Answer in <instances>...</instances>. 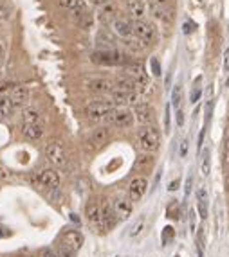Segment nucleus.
Returning <instances> with one entry per match:
<instances>
[{
    "mask_svg": "<svg viewBox=\"0 0 229 257\" xmlns=\"http://www.w3.org/2000/svg\"><path fill=\"white\" fill-rule=\"evenodd\" d=\"M90 61L96 65H103V67H119V65L132 63V59H130L128 56L115 49L96 50V52L90 54Z\"/></svg>",
    "mask_w": 229,
    "mask_h": 257,
    "instance_id": "f257e3e1",
    "label": "nucleus"
},
{
    "mask_svg": "<svg viewBox=\"0 0 229 257\" xmlns=\"http://www.w3.org/2000/svg\"><path fill=\"white\" fill-rule=\"evenodd\" d=\"M135 137H137V144H139V148L143 149V151L152 153V151H157V149H159L161 133H159V129L155 128V126H152V124L141 126V128L137 129Z\"/></svg>",
    "mask_w": 229,
    "mask_h": 257,
    "instance_id": "f03ea898",
    "label": "nucleus"
},
{
    "mask_svg": "<svg viewBox=\"0 0 229 257\" xmlns=\"http://www.w3.org/2000/svg\"><path fill=\"white\" fill-rule=\"evenodd\" d=\"M114 110V103L112 101H92L85 106V115L92 121H101L107 119L109 114Z\"/></svg>",
    "mask_w": 229,
    "mask_h": 257,
    "instance_id": "7ed1b4c3",
    "label": "nucleus"
},
{
    "mask_svg": "<svg viewBox=\"0 0 229 257\" xmlns=\"http://www.w3.org/2000/svg\"><path fill=\"white\" fill-rule=\"evenodd\" d=\"M45 157L49 160L53 166H58V168H63L65 164H67V153H65L63 146H61L58 140H49V142L45 144Z\"/></svg>",
    "mask_w": 229,
    "mask_h": 257,
    "instance_id": "20e7f679",
    "label": "nucleus"
},
{
    "mask_svg": "<svg viewBox=\"0 0 229 257\" xmlns=\"http://www.w3.org/2000/svg\"><path fill=\"white\" fill-rule=\"evenodd\" d=\"M134 36L137 40H141L143 43L148 47L150 43H154L155 38H157V31L150 22L146 20H135L134 22Z\"/></svg>",
    "mask_w": 229,
    "mask_h": 257,
    "instance_id": "39448f33",
    "label": "nucleus"
},
{
    "mask_svg": "<svg viewBox=\"0 0 229 257\" xmlns=\"http://www.w3.org/2000/svg\"><path fill=\"white\" fill-rule=\"evenodd\" d=\"M107 123L115 128H130L134 124V114L128 108H114L107 117Z\"/></svg>",
    "mask_w": 229,
    "mask_h": 257,
    "instance_id": "423d86ee",
    "label": "nucleus"
},
{
    "mask_svg": "<svg viewBox=\"0 0 229 257\" xmlns=\"http://www.w3.org/2000/svg\"><path fill=\"white\" fill-rule=\"evenodd\" d=\"M85 216H87V221L96 227L98 230H105L103 228V214H101V205L94 200H90L87 205H85Z\"/></svg>",
    "mask_w": 229,
    "mask_h": 257,
    "instance_id": "0eeeda50",
    "label": "nucleus"
},
{
    "mask_svg": "<svg viewBox=\"0 0 229 257\" xmlns=\"http://www.w3.org/2000/svg\"><path fill=\"white\" fill-rule=\"evenodd\" d=\"M85 86L92 94H110L114 90V83L107 78H89L85 81Z\"/></svg>",
    "mask_w": 229,
    "mask_h": 257,
    "instance_id": "6e6552de",
    "label": "nucleus"
},
{
    "mask_svg": "<svg viewBox=\"0 0 229 257\" xmlns=\"http://www.w3.org/2000/svg\"><path fill=\"white\" fill-rule=\"evenodd\" d=\"M146 189H148V180L145 176H135L128 185V198L132 202H139L145 196Z\"/></svg>",
    "mask_w": 229,
    "mask_h": 257,
    "instance_id": "1a4fd4ad",
    "label": "nucleus"
},
{
    "mask_svg": "<svg viewBox=\"0 0 229 257\" xmlns=\"http://www.w3.org/2000/svg\"><path fill=\"white\" fill-rule=\"evenodd\" d=\"M110 99L114 104H137L141 103V97L137 92H123V90L114 88L110 92Z\"/></svg>",
    "mask_w": 229,
    "mask_h": 257,
    "instance_id": "9d476101",
    "label": "nucleus"
},
{
    "mask_svg": "<svg viewBox=\"0 0 229 257\" xmlns=\"http://www.w3.org/2000/svg\"><path fill=\"white\" fill-rule=\"evenodd\" d=\"M36 182L44 185V187H49V189H58L61 183V178H60V173L55 171V169H45L42 171L38 176H36Z\"/></svg>",
    "mask_w": 229,
    "mask_h": 257,
    "instance_id": "9b49d317",
    "label": "nucleus"
},
{
    "mask_svg": "<svg viewBox=\"0 0 229 257\" xmlns=\"http://www.w3.org/2000/svg\"><path fill=\"white\" fill-rule=\"evenodd\" d=\"M58 243H63L65 247H69L72 248L74 252H78L81 248V245H83V236H81L78 230H63L60 239H58Z\"/></svg>",
    "mask_w": 229,
    "mask_h": 257,
    "instance_id": "f8f14e48",
    "label": "nucleus"
},
{
    "mask_svg": "<svg viewBox=\"0 0 229 257\" xmlns=\"http://www.w3.org/2000/svg\"><path fill=\"white\" fill-rule=\"evenodd\" d=\"M101 214H103L105 230L114 228L115 225H117V221H119V217H117V214H115V211H114V205L110 202H107V200H103V203H101Z\"/></svg>",
    "mask_w": 229,
    "mask_h": 257,
    "instance_id": "ddd939ff",
    "label": "nucleus"
},
{
    "mask_svg": "<svg viewBox=\"0 0 229 257\" xmlns=\"http://www.w3.org/2000/svg\"><path fill=\"white\" fill-rule=\"evenodd\" d=\"M110 138V129L107 126H101V128H96L92 133L87 137V144L90 148H101L107 144V140Z\"/></svg>",
    "mask_w": 229,
    "mask_h": 257,
    "instance_id": "4468645a",
    "label": "nucleus"
},
{
    "mask_svg": "<svg viewBox=\"0 0 229 257\" xmlns=\"http://www.w3.org/2000/svg\"><path fill=\"white\" fill-rule=\"evenodd\" d=\"M7 97L11 99V103L15 104V108H20V106H24V104L27 103V99H29V90H27V86H24V85H15V86L9 90Z\"/></svg>",
    "mask_w": 229,
    "mask_h": 257,
    "instance_id": "2eb2a0df",
    "label": "nucleus"
},
{
    "mask_svg": "<svg viewBox=\"0 0 229 257\" xmlns=\"http://www.w3.org/2000/svg\"><path fill=\"white\" fill-rule=\"evenodd\" d=\"M112 31H114L117 36H121L123 40H126L134 35V22H130V20H125V18H115L112 20Z\"/></svg>",
    "mask_w": 229,
    "mask_h": 257,
    "instance_id": "dca6fc26",
    "label": "nucleus"
},
{
    "mask_svg": "<svg viewBox=\"0 0 229 257\" xmlns=\"http://www.w3.org/2000/svg\"><path fill=\"white\" fill-rule=\"evenodd\" d=\"M112 205H114V211L119 219H128L130 214H132V209H134L132 207V200L125 196H117L112 202Z\"/></svg>",
    "mask_w": 229,
    "mask_h": 257,
    "instance_id": "f3484780",
    "label": "nucleus"
},
{
    "mask_svg": "<svg viewBox=\"0 0 229 257\" xmlns=\"http://www.w3.org/2000/svg\"><path fill=\"white\" fill-rule=\"evenodd\" d=\"M134 115L137 117V121L145 126V124H152L155 114H154V110H152V106H150L148 103H137L134 106Z\"/></svg>",
    "mask_w": 229,
    "mask_h": 257,
    "instance_id": "a211bd4d",
    "label": "nucleus"
},
{
    "mask_svg": "<svg viewBox=\"0 0 229 257\" xmlns=\"http://www.w3.org/2000/svg\"><path fill=\"white\" fill-rule=\"evenodd\" d=\"M98 7H100V18L103 20V22L115 20L117 4H115L114 0H100V2H98Z\"/></svg>",
    "mask_w": 229,
    "mask_h": 257,
    "instance_id": "6ab92c4d",
    "label": "nucleus"
},
{
    "mask_svg": "<svg viewBox=\"0 0 229 257\" xmlns=\"http://www.w3.org/2000/svg\"><path fill=\"white\" fill-rule=\"evenodd\" d=\"M126 11L135 20H145L146 16V4L145 0H126Z\"/></svg>",
    "mask_w": 229,
    "mask_h": 257,
    "instance_id": "aec40b11",
    "label": "nucleus"
},
{
    "mask_svg": "<svg viewBox=\"0 0 229 257\" xmlns=\"http://www.w3.org/2000/svg\"><path fill=\"white\" fill-rule=\"evenodd\" d=\"M22 133L29 138V140H40V138L44 137V126H42V123L24 124V126H22Z\"/></svg>",
    "mask_w": 229,
    "mask_h": 257,
    "instance_id": "412c9836",
    "label": "nucleus"
},
{
    "mask_svg": "<svg viewBox=\"0 0 229 257\" xmlns=\"http://www.w3.org/2000/svg\"><path fill=\"white\" fill-rule=\"evenodd\" d=\"M114 88L123 90V92H137V83L132 76H121V78L115 79Z\"/></svg>",
    "mask_w": 229,
    "mask_h": 257,
    "instance_id": "4be33fe9",
    "label": "nucleus"
},
{
    "mask_svg": "<svg viewBox=\"0 0 229 257\" xmlns=\"http://www.w3.org/2000/svg\"><path fill=\"white\" fill-rule=\"evenodd\" d=\"M208 191H206L204 187H200L199 191H197V207H199V214L202 219H206L208 217Z\"/></svg>",
    "mask_w": 229,
    "mask_h": 257,
    "instance_id": "5701e85b",
    "label": "nucleus"
},
{
    "mask_svg": "<svg viewBox=\"0 0 229 257\" xmlns=\"http://www.w3.org/2000/svg\"><path fill=\"white\" fill-rule=\"evenodd\" d=\"M15 110V104L11 103V99L7 95H0V121H5L7 117H11Z\"/></svg>",
    "mask_w": 229,
    "mask_h": 257,
    "instance_id": "b1692460",
    "label": "nucleus"
},
{
    "mask_svg": "<svg viewBox=\"0 0 229 257\" xmlns=\"http://www.w3.org/2000/svg\"><path fill=\"white\" fill-rule=\"evenodd\" d=\"M22 121H24V124L42 123V114L36 108H25L24 112H22Z\"/></svg>",
    "mask_w": 229,
    "mask_h": 257,
    "instance_id": "393cba45",
    "label": "nucleus"
},
{
    "mask_svg": "<svg viewBox=\"0 0 229 257\" xmlns=\"http://www.w3.org/2000/svg\"><path fill=\"white\" fill-rule=\"evenodd\" d=\"M145 225H146V219H145V217H139V219H137V221H135L134 225L130 227L128 236L130 237H137L141 232H143V230H145Z\"/></svg>",
    "mask_w": 229,
    "mask_h": 257,
    "instance_id": "a878e982",
    "label": "nucleus"
},
{
    "mask_svg": "<svg viewBox=\"0 0 229 257\" xmlns=\"http://www.w3.org/2000/svg\"><path fill=\"white\" fill-rule=\"evenodd\" d=\"M78 15V25H80L81 29H89L90 25H92V15L87 13V11H81V13H76Z\"/></svg>",
    "mask_w": 229,
    "mask_h": 257,
    "instance_id": "bb28decb",
    "label": "nucleus"
},
{
    "mask_svg": "<svg viewBox=\"0 0 229 257\" xmlns=\"http://www.w3.org/2000/svg\"><path fill=\"white\" fill-rule=\"evenodd\" d=\"M172 103H173V106L177 110L180 108V103H182V85L180 83L175 85L173 92H172Z\"/></svg>",
    "mask_w": 229,
    "mask_h": 257,
    "instance_id": "cd10ccee",
    "label": "nucleus"
},
{
    "mask_svg": "<svg viewBox=\"0 0 229 257\" xmlns=\"http://www.w3.org/2000/svg\"><path fill=\"white\" fill-rule=\"evenodd\" d=\"M60 5L63 7V9L78 11L83 7V0H60Z\"/></svg>",
    "mask_w": 229,
    "mask_h": 257,
    "instance_id": "c85d7f7f",
    "label": "nucleus"
},
{
    "mask_svg": "<svg viewBox=\"0 0 229 257\" xmlns=\"http://www.w3.org/2000/svg\"><path fill=\"white\" fill-rule=\"evenodd\" d=\"M200 171H202L204 176H209V171H211V157H209V149H204L202 164H200Z\"/></svg>",
    "mask_w": 229,
    "mask_h": 257,
    "instance_id": "c756f323",
    "label": "nucleus"
},
{
    "mask_svg": "<svg viewBox=\"0 0 229 257\" xmlns=\"http://www.w3.org/2000/svg\"><path fill=\"white\" fill-rule=\"evenodd\" d=\"M152 164H154V158L146 155V157H139V158H137V162H135V168L141 171V169H148Z\"/></svg>",
    "mask_w": 229,
    "mask_h": 257,
    "instance_id": "7c9ffc66",
    "label": "nucleus"
},
{
    "mask_svg": "<svg viewBox=\"0 0 229 257\" xmlns=\"http://www.w3.org/2000/svg\"><path fill=\"white\" fill-rule=\"evenodd\" d=\"M166 214H168V217H172V219H179V203L177 202L170 203L168 209H166Z\"/></svg>",
    "mask_w": 229,
    "mask_h": 257,
    "instance_id": "2f4dec72",
    "label": "nucleus"
},
{
    "mask_svg": "<svg viewBox=\"0 0 229 257\" xmlns=\"http://www.w3.org/2000/svg\"><path fill=\"white\" fill-rule=\"evenodd\" d=\"M172 237H173V228H172V227H166V228H165V234H163V243L166 245V243H168L170 239H172Z\"/></svg>",
    "mask_w": 229,
    "mask_h": 257,
    "instance_id": "473e14b6",
    "label": "nucleus"
},
{
    "mask_svg": "<svg viewBox=\"0 0 229 257\" xmlns=\"http://www.w3.org/2000/svg\"><path fill=\"white\" fill-rule=\"evenodd\" d=\"M40 256L42 257H60V256H58V252H56V250H53V248H44V250L40 252Z\"/></svg>",
    "mask_w": 229,
    "mask_h": 257,
    "instance_id": "72a5a7b5",
    "label": "nucleus"
},
{
    "mask_svg": "<svg viewBox=\"0 0 229 257\" xmlns=\"http://www.w3.org/2000/svg\"><path fill=\"white\" fill-rule=\"evenodd\" d=\"M200 94H202L200 86H195L193 92H191V97H189V101H191V103H197V101H199V97H200Z\"/></svg>",
    "mask_w": 229,
    "mask_h": 257,
    "instance_id": "f704fd0d",
    "label": "nucleus"
},
{
    "mask_svg": "<svg viewBox=\"0 0 229 257\" xmlns=\"http://www.w3.org/2000/svg\"><path fill=\"white\" fill-rule=\"evenodd\" d=\"M152 70H154L155 76H161V67H159V61L157 59H152Z\"/></svg>",
    "mask_w": 229,
    "mask_h": 257,
    "instance_id": "c9c22d12",
    "label": "nucleus"
},
{
    "mask_svg": "<svg viewBox=\"0 0 229 257\" xmlns=\"http://www.w3.org/2000/svg\"><path fill=\"white\" fill-rule=\"evenodd\" d=\"M211 114H213V101H209V103L206 104V121L211 119Z\"/></svg>",
    "mask_w": 229,
    "mask_h": 257,
    "instance_id": "e433bc0d",
    "label": "nucleus"
},
{
    "mask_svg": "<svg viewBox=\"0 0 229 257\" xmlns=\"http://www.w3.org/2000/svg\"><path fill=\"white\" fill-rule=\"evenodd\" d=\"M177 126H184V112L182 110H177Z\"/></svg>",
    "mask_w": 229,
    "mask_h": 257,
    "instance_id": "4c0bfd02",
    "label": "nucleus"
},
{
    "mask_svg": "<svg viewBox=\"0 0 229 257\" xmlns=\"http://www.w3.org/2000/svg\"><path fill=\"white\" fill-rule=\"evenodd\" d=\"M7 16H9V9L4 7V5H0V20H5Z\"/></svg>",
    "mask_w": 229,
    "mask_h": 257,
    "instance_id": "58836bf2",
    "label": "nucleus"
},
{
    "mask_svg": "<svg viewBox=\"0 0 229 257\" xmlns=\"http://www.w3.org/2000/svg\"><path fill=\"white\" fill-rule=\"evenodd\" d=\"M224 70L229 72V47L226 49V54H224Z\"/></svg>",
    "mask_w": 229,
    "mask_h": 257,
    "instance_id": "ea45409f",
    "label": "nucleus"
},
{
    "mask_svg": "<svg viewBox=\"0 0 229 257\" xmlns=\"http://www.w3.org/2000/svg\"><path fill=\"white\" fill-rule=\"evenodd\" d=\"M186 151H188V140H182V144H180V157H186Z\"/></svg>",
    "mask_w": 229,
    "mask_h": 257,
    "instance_id": "a19ab883",
    "label": "nucleus"
},
{
    "mask_svg": "<svg viewBox=\"0 0 229 257\" xmlns=\"http://www.w3.org/2000/svg\"><path fill=\"white\" fill-rule=\"evenodd\" d=\"M165 126H166V129H170V106H166V117H165Z\"/></svg>",
    "mask_w": 229,
    "mask_h": 257,
    "instance_id": "79ce46f5",
    "label": "nucleus"
},
{
    "mask_svg": "<svg viewBox=\"0 0 229 257\" xmlns=\"http://www.w3.org/2000/svg\"><path fill=\"white\" fill-rule=\"evenodd\" d=\"M189 189H191V176H189L188 180H186V196L189 194Z\"/></svg>",
    "mask_w": 229,
    "mask_h": 257,
    "instance_id": "37998d69",
    "label": "nucleus"
},
{
    "mask_svg": "<svg viewBox=\"0 0 229 257\" xmlns=\"http://www.w3.org/2000/svg\"><path fill=\"white\" fill-rule=\"evenodd\" d=\"M150 2H154V4H161V5H166L170 0H150Z\"/></svg>",
    "mask_w": 229,
    "mask_h": 257,
    "instance_id": "c03bdc74",
    "label": "nucleus"
},
{
    "mask_svg": "<svg viewBox=\"0 0 229 257\" xmlns=\"http://www.w3.org/2000/svg\"><path fill=\"white\" fill-rule=\"evenodd\" d=\"M4 54H5L4 43H2V42H0V59H4Z\"/></svg>",
    "mask_w": 229,
    "mask_h": 257,
    "instance_id": "a18cd8bd",
    "label": "nucleus"
},
{
    "mask_svg": "<svg viewBox=\"0 0 229 257\" xmlns=\"http://www.w3.org/2000/svg\"><path fill=\"white\" fill-rule=\"evenodd\" d=\"M177 185H179V182H177V180H175V182H172V183H170V191H175V189H177Z\"/></svg>",
    "mask_w": 229,
    "mask_h": 257,
    "instance_id": "49530a36",
    "label": "nucleus"
},
{
    "mask_svg": "<svg viewBox=\"0 0 229 257\" xmlns=\"http://www.w3.org/2000/svg\"><path fill=\"white\" fill-rule=\"evenodd\" d=\"M0 76H2V59H0Z\"/></svg>",
    "mask_w": 229,
    "mask_h": 257,
    "instance_id": "de8ad7c7",
    "label": "nucleus"
}]
</instances>
